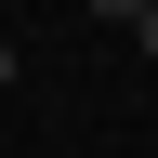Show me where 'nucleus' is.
<instances>
[{
  "label": "nucleus",
  "instance_id": "nucleus-2",
  "mask_svg": "<svg viewBox=\"0 0 158 158\" xmlns=\"http://www.w3.org/2000/svg\"><path fill=\"white\" fill-rule=\"evenodd\" d=\"M13 79H27V53H13V40H0V92H13Z\"/></svg>",
  "mask_w": 158,
  "mask_h": 158
},
{
  "label": "nucleus",
  "instance_id": "nucleus-3",
  "mask_svg": "<svg viewBox=\"0 0 158 158\" xmlns=\"http://www.w3.org/2000/svg\"><path fill=\"white\" fill-rule=\"evenodd\" d=\"M132 40H145V66H158V0H145V27H132Z\"/></svg>",
  "mask_w": 158,
  "mask_h": 158
},
{
  "label": "nucleus",
  "instance_id": "nucleus-1",
  "mask_svg": "<svg viewBox=\"0 0 158 158\" xmlns=\"http://www.w3.org/2000/svg\"><path fill=\"white\" fill-rule=\"evenodd\" d=\"M92 13H106V27H145V0H92Z\"/></svg>",
  "mask_w": 158,
  "mask_h": 158
}]
</instances>
